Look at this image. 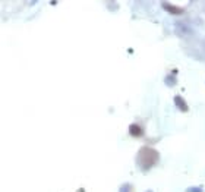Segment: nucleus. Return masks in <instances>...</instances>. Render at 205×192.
I'll return each mask as SVG.
<instances>
[{"mask_svg": "<svg viewBox=\"0 0 205 192\" xmlns=\"http://www.w3.org/2000/svg\"><path fill=\"white\" fill-rule=\"evenodd\" d=\"M129 189H130L129 185H123L122 188H120V192H129Z\"/></svg>", "mask_w": 205, "mask_h": 192, "instance_id": "nucleus-5", "label": "nucleus"}, {"mask_svg": "<svg viewBox=\"0 0 205 192\" xmlns=\"http://www.w3.org/2000/svg\"><path fill=\"white\" fill-rule=\"evenodd\" d=\"M186 192H202V189L201 188H189Z\"/></svg>", "mask_w": 205, "mask_h": 192, "instance_id": "nucleus-6", "label": "nucleus"}, {"mask_svg": "<svg viewBox=\"0 0 205 192\" xmlns=\"http://www.w3.org/2000/svg\"><path fill=\"white\" fill-rule=\"evenodd\" d=\"M158 153L154 150V148H150V147H142L141 151L136 155V163L139 164V167L142 170H147L150 167H152L157 160H158Z\"/></svg>", "mask_w": 205, "mask_h": 192, "instance_id": "nucleus-1", "label": "nucleus"}, {"mask_svg": "<svg viewBox=\"0 0 205 192\" xmlns=\"http://www.w3.org/2000/svg\"><path fill=\"white\" fill-rule=\"evenodd\" d=\"M129 134H130L132 136H141V135H142V128H141L139 125L133 123V125H130V128H129Z\"/></svg>", "mask_w": 205, "mask_h": 192, "instance_id": "nucleus-2", "label": "nucleus"}, {"mask_svg": "<svg viewBox=\"0 0 205 192\" xmlns=\"http://www.w3.org/2000/svg\"><path fill=\"white\" fill-rule=\"evenodd\" d=\"M163 6L165 9H168L170 13H182V9H179V7H176V6H170L168 3H163Z\"/></svg>", "mask_w": 205, "mask_h": 192, "instance_id": "nucleus-4", "label": "nucleus"}, {"mask_svg": "<svg viewBox=\"0 0 205 192\" xmlns=\"http://www.w3.org/2000/svg\"><path fill=\"white\" fill-rule=\"evenodd\" d=\"M174 101L177 103V107H179L180 110H183V112H186V110H188V106H186V101H183V100H182V97H179V95H176V97H174Z\"/></svg>", "mask_w": 205, "mask_h": 192, "instance_id": "nucleus-3", "label": "nucleus"}]
</instances>
